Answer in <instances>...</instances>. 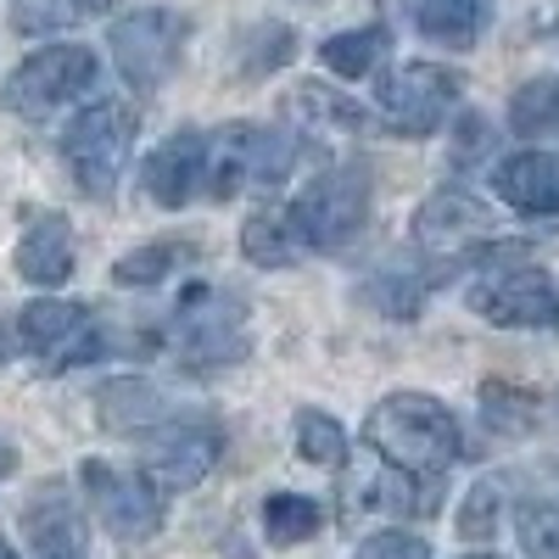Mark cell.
<instances>
[{
  "mask_svg": "<svg viewBox=\"0 0 559 559\" xmlns=\"http://www.w3.org/2000/svg\"><path fill=\"white\" fill-rule=\"evenodd\" d=\"M364 437L376 448L392 471L414 476V481H437L448 464L459 459L464 437H459V419L448 414V403L426 397V392H392L369 408L364 419Z\"/></svg>",
  "mask_w": 559,
  "mask_h": 559,
  "instance_id": "cell-1",
  "label": "cell"
},
{
  "mask_svg": "<svg viewBox=\"0 0 559 559\" xmlns=\"http://www.w3.org/2000/svg\"><path fill=\"white\" fill-rule=\"evenodd\" d=\"M297 140L263 123H224L207 134V185L202 191L229 202L241 191H280L297 168Z\"/></svg>",
  "mask_w": 559,
  "mask_h": 559,
  "instance_id": "cell-2",
  "label": "cell"
},
{
  "mask_svg": "<svg viewBox=\"0 0 559 559\" xmlns=\"http://www.w3.org/2000/svg\"><path fill=\"white\" fill-rule=\"evenodd\" d=\"M292 236L302 241V252H342L364 236V224H369V174L358 163L347 168H324L319 179H308L292 213Z\"/></svg>",
  "mask_w": 559,
  "mask_h": 559,
  "instance_id": "cell-3",
  "label": "cell"
},
{
  "mask_svg": "<svg viewBox=\"0 0 559 559\" xmlns=\"http://www.w3.org/2000/svg\"><path fill=\"white\" fill-rule=\"evenodd\" d=\"M168 347L179 364L191 369H218V364H241L252 353V324H247V302L213 292V286H191L174 308L168 324Z\"/></svg>",
  "mask_w": 559,
  "mask_h": 559,
  "instance_id": "cell-4",
  "label": "cell"
},
{
  "mask_svg": "<svg viewBox=\"0 0 559 559\" xmlns=\"http://www.w3.org/2000/svg\"><path fill=\"white\" fill-rule=\"evenodd\" d=\"M134 129H140V112L129 102H90L68 123L62 163L73 168L84 197H112L118 191V179L129 168V152H134Z\"/></svg>",
  "mask_w": 559,
  "mask_h": 559,
  "instance_id": "cell-5",
  "label": "cell"
},
{
  "mask_svg": "<svg viewBox=\"0 0 559 559\" xmlns=\"http://www.w3.org/2000/svg\"><path fill=\"white\" fill-rule=\"evenodd\" d=\"M12 336L28 358L45 364V376H62V369L73 364H90L107 353V336L96 313H90V302H73V297H39L17 313Z\"/></svg>",
  "mask_w": 559,
  "mask_h": 559,
  "instance_id": "cell-6",
  "label": "cell"
},
{
  "mask_svg": "<svg viewBox=\"0 0 559 559\" xmlns=\"http://www.w3.org/2000/svg\"><path fill=\"white\" fill-rule=\"evenodd\" d=\"M185 39H191L185 12H174V7H140V12L112 23V62L129 79V90L152 96V90H163L174 79V68L185 57Z\"/></svg>",
  "mask_w": 559,
  "mask_h": 559,
  "instance_id": "cell-7",
  "label": "cell"
},
{
  "mask_svg": "<svg viewBox=\"0 0 559 559\" xmlns=\"http://www.w3.org/2000/svg\"><path fill=\"white\" fill-rule=\"evenodd\" d=\"M96 84V51L90 45H39L34 57H23L7 79V112L17 118H51L57 107L79 102Z\"/></svg>",
  "mask_w": 559,
  "mask_h": 559,
  "instance_id": "cell-8",
  "label": "cell"
},
{
  "mask_svg": "<svg viewBox=\"0 0 559 559\" xmlns=\"http://www.w3.org/2000/svg\"><path fill=\"white\" fill-rule=\"evenodd\" d=\"M471 313H481L487 324L498 331H548L559 324V292L554 280L532 263H492L471 280V292H464Z\"/></svg>",
  "mask_w": 559,
  "mask_h": 559,
  "instance_id": "cell-9",
  "label": "cell"
},
{
  "mask_svg": "<svg viewBox=\"0 0 559 559\" xmlns=\"http://www.w3.org/2000/svg\"><path fill=\"white\" fill-rule=\"evenodd\" d=\"M459 73L442 68V62H397L381 73L376 84V102H381V118L392 134L403 140H419V134H431L448 123L453 102H459Z\"/></svg>",
  "mask_w": 559,
  "mask_h": 559,
  "instance_id": "cell-10",
  "label": "cell"
},
{
  "mask_svg": "<svg viewBox=\"0 0 559 559\" xmlns=\"http://www.w3.org/2000/svg\"><path fill=\"white\" fill-rule=\"evenodd\" d=\"M84 498L96 509V521L118 543H152L163 532V492L152 487L146 471H118L107 459H84Z\"/></svg>",
  "mask_w": 559,
  "mask_h": 559,
  "instance_id": "cell-11",
  "label": "cell"
},
{
  "mask_svg": "<svg viewBox=\"0 0 559 559\" xmlns=\"http://www.w3.org/2000/svg\"><path fill=\"white\" fill-rule=\"evenodd\" d=\"M140 453H146L152 487H163V492H191L197 481H207V471L218 464L224 431H218L213 414H174L168 426L146 431Z\"/></svg>",
  "mask_w": 559,
  "mask_h": 559,
  "instance_id": "cell-12",
  "label": "cell"
},
{
  "mask_svg": "<svg viewBox=\"0 0 559 559\" xmlns=\"http://www.w3.org/2000/svg\"><path fill=\"white\" fill-rule=\"evenodd\" d=\"M207 185V134L202 129H174L163 146L140 168V191L157 207H191Z\"/></svg>",
  "mask_w": 559,
  "mask_h": 559,
  "instance_id": "cell-13",
  "label": "cell"
},
{
  "mask_svg": "<svg viewBox=\"0 0 559 559\" xmlns=\"http://www.w3.org/2000/svg\"><path fill=\"white\" fill-rule=\"evenodd\" d=\"M492 191L503 207L526 218L559 213V152H515L492 168Z\"/></svg>",
  "mask_w": 559,
  "mask_h": 559,
  "instance_id": "cell-14",
  "label": "cell"
},
{
  "mask_svg": "<svg viewBox=\"0 0 559 559\" xmlns=\"http://www.w3.org/2000/svg\"><path fill=\"white\" fill-rule=\"evenodd\" d=\"M23 537L39 559H84V515L68 487H39L23 509Z\"/></svg>",
  "mask_w": 559,
  "mask_h": 559,
  "instance_id": "cell-15",
  "label": "cell"
},
{
  "mask_svg": "<svg viewBox=\"0 0 559 559\" xmlns=\"http://www.w3.org/2000/svg\"><path fill=\"white\" fill-rule=\"evenodd\" d=\"M286 118L308 140H342V134H358L364 129V107L353 96H342V90L319 84V79H302L292 90V96H286Z\"/></svg>",
  "mask_w": 559,
  "mask_h": 559,
  "instance_id": "cell-16",
  "label": "cell"
},
{
  "mask_svg": "<svg viewBox=\"0 0 559 559\" xmlns=\"http://www.w3.org/2000/svg\"><path fill=\"white\" fill-rule=\"evenodd\" d=\"M17 274L28 286H62L73 274V229L62 213H34L17 241Z\"/></svg>",
  "mask_w": 559,
  "mask_h": 559,
  "instance_id": "cell-17",
  "label": "cell"
},
{
  "mask_svg": "<svg viewBox=\"0 0 559 559\" xmlns=\"http://www.w3.org/2000/svg\"><path fill=\"white\" fill-rule=\"evenodd\" d=\"M96 408H102V426L107 431H157L174 419V397L157 386V381H140V376H123V381H107L96 392Z\"/></svg>",
  "mask_w": 559,
  "mask_h": 559,
  "instance_id": "cell-18",
  "label": "cell"
},
{
  "mask_svg": "<svg viewBox=\"0 0 559 559\" xmlns=\"http://www.w3.org/2000/svg\"><path fill=\"white\" fill-rule=\"evenodd\" d=\"M397 7L426 39L453 45V51H471L492 23V0H397Z\"/></svg>",
  "mask_w": 559,
  "mask_h": 559,
  "instance_id": "cell-19",
  "label": "cell"
},
{
  "mask_svg": "<svg viewBox=\"0 0 559 559\" xmlns=\"http://www.w3.org/2000/svg\"><path fill=\"white\" fill-rule=\"evenodd\" d=\"M386 45H392V34L381 23L347 28V34H331V39L319 45V62L331 68L336 79H364V73H376V62L386 57Z\"/></svg>",
  "mask_w": 559,
  "mask_h": 559,
  "instance_id": "cell-20",
  "label": "cell"
},
{
  "mask_svg": "<svg viewBox=\"0 0 559 559\" xmlns=\"http://www.w3.org/2000/svg\"><path fill=\"white\" fill-rule=\"evenodd\" d=\"M509 129L521 140H548L559 134V73L526 79L515 96H509Z\"/></svg>",
  "mask_w": 559,
  "mask_h": 559,
  "instance_id": "cell-21",
  "label": "cell"
},
{
  "mask_svg": "<svg viewBox=\"0 0 559 559\" xmlns=\"http://www.w3.org/2000/svg\"><path fill=\"white\" fill-rule=\"evenodd\" d=\"M319 526H324V509L308 492H274V498H263V532H269L274 548H297Z\"/></svg>",
  "mask_w": 559,
  "mask_h": 559,
  "instance_id": "cell-22",
  "label": "cell"
},
{
  "mask_svg": "<svg viewBox=\"0 0 559 559\" xmlns=\"http://www.w3.org/2000/svg\"><path fill=\"white\" fill-rule=\"evenodd\" d=\"M241 252L258 263V269H292L302 258V241L292 236L286 213H252L247 229H241Z\"/></svg>",
  "mask_w": 559,
  "mask_h": 559,
  "instance_id": "cell-23",
  "label": "cell"
},
{
  "mask_svg": "<svg viewBox=\"0 0 559 559\" xmlns=\"http://www.w3.org/2000/svg\"><path fill=\"white\" fill-rule=\"evenodd\" d=\"M426 269H403V263H386V269H376L364 280V297L376 302L381 313H392V319H414L419 313V297H426Z\"/></svg>",
  "mask_w": 559,
  "mask_h": 559,
  "instance_id": "cell-24",
  "label": "cell"
},
{
  "mask_svg": "<svg viewBox=\"0 0 559 559\" xmlns=\"http://www.w3.org/2000/svg\"><path fill=\"white\" fill-rule=\"evenodd\" d=\"M185 258H191V247H179V241H152V247H140V252L118 258V263H112V280H118V286H129V292L163 286V280H168Z\"/></svg>",
  "mask_w": 559,
  "mask_h": 559,
  "instance_id": "cell-25",
  "label": "cell"
},
{
  "mask_svg": "<svg viewBox=\"0 0 559 559\" xmlns=\"http://www.w3.org/2000/svg\"><path fill=\"white\" fill-rule=\"evenodd\" d=\"M292 437H297V453H302L308 464H342V459H347V437H342V426H336L324 408H302L297 426H292Z\"/></svg>",
  "mask_w": 559,
  "mask_h": 559,
  "instance_id": "cell-26",
  "label": "cell"
},
{
  "mask_svg": "<svg viewBox=\"0 0 559 559\" xmlns=\"http://www.w3.org/2000/svg\"><path fill=\"white\" fill-rule=\"evenodd\" d=\"M107 7H112V0H23V7H17V28L51 34V28H73V23L102 17Z\"/></svg>",
  "mask_w": 559,
  "mask_h": 559,
  "instance_id": "cell-27",
  "label": "cell"
},
{
  "mask_svg": "<svg viewBox=\"0 0 559 559\" xmlns=\"http://www.w3.org/2000/svg\"><path fill=\"white\" fill-rule=\"evenodd\" d=\"M292 51H297V34H292V28H280V23H263V28L247 34L241 73H247V79H263V73H274V68H286Z\"/></svg>",
  "mask_w": 559,
  "mask_h": 559,
  "instance_id": "cell-28",
  "label": "cell"
},
{
  "mask_svg": "<svg viewBox=\"0 0 559 559\" xmlns=\"http://www.w3.org/2000/svg\"><path fill=\"white\" fill-rule=\"evenodd\" d=\"M521 548L526 559H559V503L521 509Z\"/></svg>",
  "mask_w": 559,
  "mask_h": 559,
  "instance_id": "cell-29",
  "label": "cell"
},
{
  "mask_svg": "<svg viewBox=\"0 0 559 559\" xmlns=\"http://www.w3.org/2000/svg\"><path fill=\"white\" fill-rule=\"evenodd\" d=\"M492 532H498V487H492V481H481V487L464 492V509H459V537H464V543H487Z\"/></svg>",
  "mask_w": 559,
  "mask_h": 559,
  "instance_id": "cell-30",
  "label": "cell"
},
{
  "mask_svg": "<svg viewBox=\"0 0 559 559\" xmlns=\"http://www.w3.org/2000/svg\"><path fill=\"white\" fill-rule=\"evenodd\" d=\"M487 414H492L498 431H532L537 426V397L509 392V386H487Z\"/></svg>",
  "mask_w": 559,
  "mask_h": 559,
  "instance_id": "cell-31",
  "label": "cell"
},
{
  "mask_svg": "<svg viewBox=\"0 0 559 559\" xmlns=\"http://www.w3.org/2000/svg\"><path fill=\"white\" fill-rule=\"evenodd\" d=\"M453 168H476V163H487L492 157V123L481 118V112H464L459 118V129H453Z\"/></svg>",
  "mask_w": 559,
  "mask_h": 559,
  "instance_id": "cell-32",
  "label": "cell"
},
{
  "mask_svg": "<svg viewBox=\"0 0 559 559\" xmlns=\"http://www.w3.org/2000/svg\"><path fill=\"white\" fill-rule=\"evenodd\" d=\"M358 559H431V543L426 537H414V532H376L364 548H358Z\"/></svg>",
  "mask_w": 559,
  "mask_h": 559,
  "instance_id": "cell-33",
  "label": "cell"
},
{
  "mask_svg": "<svg viewBox=\"0 0 559 559\" xmlns=\"http://www.w3.org/2000/svg\"><path fill=\"white\" fill-rule=\"evenodd\" d=\"M12 471H17V448H12L7 437H0V481H7Z\"/></svg>",
  "mask_w": 559,
  "mask_h": 559,
  "instance_id": "cell-34",
  "label": "cell"
},
{
  "mask_svg": "<svg viewBox=\"0 0 559 559\" xmlns=\"http://www.w3.org/2000/svg\"><path fill=\"white\" fill-rule=\"evenodd\" d=\"M0 559H23V554H17L12 543H0Z\"/></svg>",
  "mask_w": 559,
  "mask_h": 559,
  "instance_id": "cell-35",
  "label": "cell"
},
{
  "mask_svg": "<svg viewBox=\"0 0 559 559\" xmlns=\"http://www.w3.org/2000/svg\"><path fill=\"white\" fill-rule=\"evenodd\" d=\"M464 559H498V554H464Z\"/></svg>",
  "mask_w": 559,
  "mask_h": 559,
  "instance_id": "cell-36",
  "label": "cell"
}]
</instances>
